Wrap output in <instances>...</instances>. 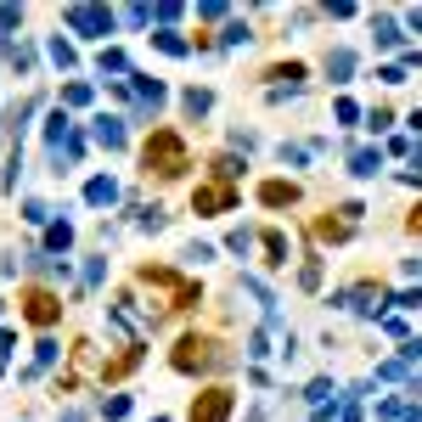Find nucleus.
<instances>
[{
  "label": "nucleus",
  "mask_w": 422,
  "mask_h": 422,
  "mask_svg": "<svg viewBox=\"0 0 422 422\" xmlns=\"http://www.w3.org/2000/svg\"><path fill=\"white\" fill-rule=\"evenodd\" d=\"M141 163H146V175L175 180V175H186V169H192V152H186V141L175 136V130H152L146 152H141Z\"/></svg>",
  "instance_id": "nucleus-1"
},
{
  "label": "nucleus",
  "mask_w": 422,
  "mask_h": 422,
  "mask_svg": "<svg viewBox=\"0 0 422 422\" xmlns=\"http://www.w3.org/2000/svg\"><path fill=\"white\" fill-rule=\"evenodd\" d=\"M141 287H158V293L169 298V310H192V304H203L198 281L180 276V271H163V265H146V271H141Z\"/></svg>",
  "instance_id": "nucleus-2"
},
{
  "label": "nucleus",
  "mask_w": 422,
  "mask_h": 422,
  "mask_svg": "<svg viewBox=\"0 0 422 422\" xmlns=\"http://www.w3.org/2000/svg\"><path fill=\"white\" fill-rule=\"evenodd\" d=\"M63 17H68L73 34H85V40H102V34H113V28H119V17H113L107 6H68Z\"/></svg>",
  "instance_id": "nucleus-3"
},
{
  "label": "nucleus",
  "mask_w": 422,
  "mask_h": 422,
  "mask_svg": "<svg viewBox=\"0 0 422 422\" xmlns=\"http://www.w3.org/2000/svg\"><path fill=\"white\" fill-rule=\"evenodd\" d=\"M327 304H338V310H360V315H383L389 293H383L377 281H360V287H344V293H332Z\"/></svg>",
  "instance_id": "nucleus-4"
},
{
  "label": "nucleus",
  "mask_w": 422,
  "mask_h": 422,
  "mask_svg": "<svg viewBox=\"0 0 422 422\" xmlns=\"http://www.w3.org/2000/svg\"><path fill=\"white\" fill-rule=\"evenodd\" d=\"M214 360H225V355H214V344L198 338V332H186V338L175 344V372H209Z\"/></svg>",
  "instance_id": "nucleus-5"
},
{
  "label": "nucleus",
  "mask_w": 422,
  "mask_h": 422,
  "mask_svg": "<svg viewBox=\"0 0 422 422\" xmlns=\"http://www.w3.org/2000/svg\"><path fill=\"white\" fill-rule=\"evenodd\" d=\"M192 209H198V214L237 209V186H231V180H209V186H198V192H192Z\"/></svg>",
  "instance_id": "nucleus-6"
},
{
  "label": "nucleus",
  "mask_w": 422,
  "mask_h": 422,
  "mask_svg": "<svg viewBox=\"0 0 422 422\" xmlns=\"http://www.w3.org/2000/svg\"><path fill=\"white\" fill-rule=\"evenodd\" d=\"M23 315H28L34 327H51V321L63 315V298H57V293H45V287H28V298H23Z\"/></svg>",
  "instance_id": "nucleus-7"
},
{
  "label": "nucleus",
  "mask_w": 422,
  "mask_h": 422,
  "mask_svg": "<svg viewBox=\"0 0 422 422\" xmlns=\"http://www.w3.org/2000/svg\"><path fill=\"white\" fill-rule=\"evenodd\" d=\"M90 141H96V146H107V152H119V146L130 141V130H124V119H119V113H96V119H90Z\"/></svg>",
  "instance_id": "nucleus-8"
},
{
  "label": "nucleus",
  "mask_w": 422,
  "mask_h": 422,
  "mask_svg": "<svg viewBox=\"0 0 422 422\" xmlns=\"http://www.w3.org/2000/svg\"><path fill=\"white\" fill-rule=\"evenodd\" d=\"M225 417H231V389H203L192 406V422H225Z\"/></svg>",
  "instance_id": "nucleus-9"
},
{
  "label": "nucleus",
  "mask_w": 422,
  "mask_h": 422,
  "mask_svg": "<svg viewBox=\"0 0 422 422\" xmlns=\"http://www.w3.org/2000/svg\"><path fill=\"white\" fill-rule=\"evenodd\" d=\"M259 203H265V209H293V203H298V186H293V180H265V186H259Z\"/></svg>",
  "instance_id": "nucleus-10"
},
{
  "label": "nucleus",
  "mask_w": 422,
  "mask_h": 422,
  "mask_svg": "<svg viewBox=\"0 0 422 422\" xmlns=\"http://www.w3.org/2000/svg\"><path fill=\"white\" fill-rule=\"evenodd\" d=\"M372 34H377V45H383V51H400V45H406V28H400L389 11H377V17H372Z\"/></svg>",
  "instance_id": "nucleus-11"
},
{
  "label": "nucleus",
  "mask_w": 422,
  "mask_h": 422,
  "mask_svg": "<svg viewBox=\"0 0 422 422\" xmlns=\"http://www.w3.org/2000/svg\"><path fill=\"white\" fill-rule=\"evenodd\" d=\"M85 203H90V209H113V203H119V180H113V175H96V180L85 186Z\"/></svg>",
  "instance_id": "nucleus-12"
},
{
  "label": "nucleus",
  "mask_w": 422,
  "mask_h": 422,
  "mask_svg": "<svg viewBox=\"0 0 422 422\" xmlns=\"http://www.w3.org/2000/svg\"><path fill=\"white\" fill-rule=\"evenodd\" d=\"M136 102H141V119H152V113L163 107V85L146 79V73H136Z\"/></svg>",
  "instance_id": "nucleus-13"
},
{
  "label": "nucleus",
  "mask_w": 422,
  "mask_h": 422,
  "mask_svg": "<svg viewBox=\"0 0 422 422\" xmlns=\"http://www.w3.org/2000/svg\"><path fill=\"white\" fill-rule=\"evenodd\" d=\"M377 169H383V152H377V146H355V152H350V175L372 180Z\"/></svg>",
  "instance_id": "nucleus-14"
},
{
  "label": "nucleus",
  "mask_w": 422,
  "mask_h": 422,
  "mask_svg": "<svg viewBox=\"0 0 422 422\" xmlns=\"http://www.w3.org/2000/svg\"><path fill=\"white\" fill-rule=\"evenodd\" d=\"M327 73H332L338 85H350V73H355V51H327Z\"/></svg>",
  "instance_id": "nucleus-15"
},
{
  "label": "nucleus",
  "mask_w": 422,
  "mask_h": 422,
  "mask_svg": "<svg viewBox=\"0 0 422 422\" xmlns=\"http://www.w3.org/2000/svg\"><path fill=\"white\" fill-rule=\"evenodd\" d=\"M180 107H186V119H203V113L214 107V96H209V90H198V85H192V90L180 96Z\"/></svg>",
  "instance_id": "nucleus-16"
},
{
  "label": "nucleus",
  "mask_w": 422,
  "mask_h": 422,
  "mask_svg": "<svg viewBox=\"0 0 422 422\" xmlns=\"http://www.w3.org/2000/svg\"><path fill=\"white\" fill-rule=\"evenodd\" d=\"M152 45H158V51H169V57H186V51H192V45L175 34V28H158V34H152Z\"/></svg>",
  "instance_id": "nucleus-17"
},
{
  "label": "nucleus",
  "mask_w": 422,
  "mask_h": 422,
  "mask_svg": "<svg viewBox=\"0 0 422 422\" xmlns=\"http://www.w3.org/2000/svg\"><path fill=\"white\" fill-rule=\"evenodd\" d=\"M259 242H265V259H271V265H287V237H281V231H265Z\"/></svg>",
  "instance_id": "nucleus-18"
},
{
  "label": "nucleus",
  "mask_w": 422,
  "mask_h": 422,
  "mask_svg": "<svg viewBox=\"0 0 422 422\" xmlns=\"http://www.w3.org/2000/svg\"><path fill=\"white\" fill-rule=\"evenodd\" d=\"M136 225H141V231H163V209H158V203H141Z\"/></svg>",
  "instance_id": "nucleus-19"
},
{
  "label": "nucleus",
  "mask_w": 422,
  "mask_h": 422,
  "mask_svg": "<svg viewBox=\"0 0 422 422\" xmlns=\"http://www.w3.org/2000/svg\"><path fill=\"white\" fill-rule=\"evenodd\" d=\"M254 34H248V23H225V34H220V45L225 51H237V45H248Z\"/></svg>",
  "instance_id": "nucleus-20"
},
{
  "label": "nucleus",
  "mask_w": 422,
  "mask_h": 422,
  "mask_svg": "<svg viewBox=\"0 0 422 422\" xmlns=\"http://www.w3.org/2000/svg\"><path fill=\"white\" fill-rule=\"evenodd\" d=\"M315 237H321V242H344L350 225H344V220H315Z\"/></svg>",
  "instance_id": "nucleus-21"
},
{
  "label": "nucleus",
  "mask_w": 422,
  "mask_h": 422,
  "mask_svg": "<svg viewBox=\"0 0 422 422\" xmlns=\"http://www.w3.org/2000/svg\"><path fill=\"white\" fill-rule=\"evenodd\" d=\"M85 102H90V85H85V79L63 85V107H85Z\"/></svg>",
  "instance_id": "nucleus-22"
},
{
  "label": "nucleus",
  "mask_w": 422,
  "mask_h": 422,
  "mask_svg": "<svg viewBox=\"0 0 422 422\" xmlns=\"http://www.w3.org/2000/svg\"><path fill=\"white\" fill-rule=\"evenodd\" d=\"M96 68H102V79H107V73H130V63H124V51H102Z\"/></svg>",
  "instance_id": "nucleus-23"
},
{
  "label": "nucleus",
  "mask_w": 422,
  "mask_h": 422,
  "mask_svg": "<svg viewBox=\"0 0 422 422\" xmlns=\"http://www.w3.org/2000/svg\"><path fill=\"white\" fill-rule=\"evenodd\" d=\"M254 242H259V237H254V231H248V225H237V231H231V237H225V248H231V254H248V248H254Z\"/></svg>",
  "instance_id": "nucleus-24"
},
{
  "label": "nucleus",
  "mask_w": 422,
  "mask_h": 422,
  "mask_svg": "<svg viewBox=\"0 0 422 422\" xmlns=\"http://www.w3.org/2000/svg\"><path fill=\"white\" fill-rule=\"evenodd\" d=\"M102 417H107V422L130 417V394H113V400H102Z\"/></svg>",
  "instance_id": "nucleus-25"
},
{
  "label": "nucleus",
  "mask_w": 422,
  "mask_h": 422,
  "mask_svg": "<svg viewBox=\"0 0 422 422\" xmlns=\"http://www.w3.org/2000/svg\"><path fill=\"white\" fill-rule=\"evenodd\" d=\"M45 242H51V248L63 254V248H68V242H73V225H68V220H57V225L45 231Z\"/></svg>",
  "instance_id": "nucleus-26"
},
{
  "label": "nucleus",
  "mask_w": 422,
  "mask_h": 422,
  "mask_svg": "<svg viewBox=\"0 0 422 422\" xmlns=\"http://www.w3.org/2000/svg\"><path fill=\"white\" fill-rule=\"evenodd\" d=\"M298 287H310V293L321 287V259H304V265H298Z\"/></svg>",
  "instance_id": "nucleus-27"
},
{
  "label": "nucleus",
  "mask_w": 422,
  "mask_h": 422,
  "mask_svg": "<svg viewBox=\"0 0 422 422\" xmlns=\"http://www.w3.org/2000/svg\"><path fill=\"white\" fill-rule=\"evenodd\" d=\"M51 63H57V68H63V73L73 68V45H68V40H63V34L51 40Z\"/></svg>",
  "instance_id": "nucleus-28"
},
{
  "label": "nucleus",
  "mask_w": 422,
  "mask_h": 422,
  "mask_svg": "<svg viewBox=\"0 0 422 422\" xmlns=\"http://www.w3.org/2000/svg\"><path fill=\"white\" fill-rule=\"evenodd\" d=\"M304 400H310V406H327V400H332V383H327V377H315V383L304 389Z\"/></svg>",
  "instance_id": "nucleus-29"
},
{
  "label": "nucleus",
  "mask_w": 422,
  "mask_h": 422,
  "mask_svg": "<svg viewBox=\"0 0 422 422\" xmlns=\"http://www.w3.org/2000/svg\"><path fill=\"white\" fill-rule=\"evenodd\" d=\"M57 344H51V338H40V344H34V372H40V366H51V360H57Z\"/></svg>",
  "instance_id": "nucleus-30"
},
{
  "label": "nucleus",
  "mask_w": 422,
  "mask_h": 422,
  "mask_svg": "<svg viewBox=\"0 0 422 422\" xmlns=\"http://www.w3.org/2000/svg\"><path fill=\"white\" fill-rule=\"evenodd\" d=\"M23 220H28V225H45V220H51V209H45V203H34V198H28V203H23Z\"/></svg>",
  "instance_id": "nucleus-31"
},
{
  "label": "nucleus",
  "mask_w": 422,
  "mask_h": 422,
  "mask_svg": "<svg viewBox=\"0 0 422 422\" xmlns=\"http://www.w3.org/2000/svg\"><path fill=\"white\" fill-rule=\"evenodd\" d=\"M23 23V6H0V40H6V28H17Z\"/></svg>",
  "instance_id": "nucleus-32"
},
{
  "label": "nucleus",
  "mask_w": 422,
  "mask_h": 422,
  "mask_svg": "<svg viewBox=\"0 0 422 422\" xmlns=\"http://www.w3.org/2000/svg\"><path fill=\"white\" fill-rule=\"evenodd\" d=\"M248 355L265 360V355H271V332H254V338H248Z\"/></svg>",
  "instance_id": "nucleus-33"
},
{
  "label": "nucleus",
  "mask_w": 422,
  "mask_h": 422,
  "mask_svg": "<svg viewBox=\"0 0 422 422\" xmlns=\"http://www.w3.org/2000/svg\"><path fill=\"white\" fill-rule=\"evenodd\" d=\"M366 124H372V130H389V124H394V113H389V107H372V113H366Z\"/></svg>",
  "instance_id": "nucleus-34"
},
{
  "label": "nucleus",
  "mask_w": 422,
  "mask_h": 422,
  "mask_svg": "<svg viewBox=\"0 0 422 422\" xmlns=\"http://www.w3.org/2000/svg\"><path fill=\"white\" fill-rule=\"evenodd\" d=\"M389 304H400V310H417V304H422V293H417V287H406V293H394Z\"/></svg>",
  "instance_id": "nucleus-35"
},
{
  "label": "nucleus",
  "mask_w": 422,
  "mask_h": 422,
  "mask_svg": "<svg viewBox=\"0 0 422 422\" xmlns=\"http://www.w3.org/2000/svg\"><path fill=\"white\" fill-rule=\"evenodd\" d=\"M11 350H17V332H0V372H6V360H11Z\"/></svg>",
  "instance_id": "nucleus-36"
},
{
  "label": "nucleus",
  "mask_w": 422,
  "mask_h": 422,
  "mask_svg": "<svg viewBox=\"0 0 422 422\" xmlns=\"http://www.w3.org/2000/svg\"><path fill=\"white\" fill-rule=\"evenodd\" d=\"M124 23H130V28H141V23H152V11H146V6H130V11H124Z\"/></svg>",
  "instance_id": "nucleus-37"
},
{
  "label": "nucleus",
  "mask_w": 422,
  "mask_h": 422,
  "mask_svg": "<svg viewBox=\"0 0 422 422\" xmlns=\"http://www.w3.org/2000/svg\"><path fill=\"white\" fill-rule=\"evenodd\" d=\"M377 79H383V85H406V68H400V63H394V68H377Z\"/></svg>",
  "instance_id": "nucleus-38"
},
{
  "label": "nucleus",
  "mask_w": 422,
  "mask_h": 422,
  "mask_svg": "<svg viewBox=\"0 0 422 422\" xmlns=\"http://www.w3.org/2000/svg\"><path fill=\"white\" fill-rule=\"evenodd\" d=\"M400 360L411 366V360H422V338H406V350H400Z\"/></svg>",
  "instance_id": "nucleus-39"
},
{
  "label": "nucleus",
  "mask_w": 422,
  "mask_h": 422,
  "mask_svg": "<svg viewBox=\"0 0 422 422\" xmlns=\"http://www.w3.org/2000/svg\"><path fill=\"white\" fill-rule=\"evenodd\" d=\"M406 28H411V34H422V6H411V11H406Z\"/></svg>",
  "instance_id": "nucleus-40"
},
{
  "label": "nucleus",
  "mask_w": 422,
  "mask_h": 422,
  "mask_svg": "<svg viewBox=\"0 0 422 422\" xmlns=\"http://www.w3.org/2000/svg\"><path fill=\"white\" fill-rule=\"evenodd\" d=\"M411 231H417V237H422V209H411Z\"/></svg>",
  "instance_id": "nucleus-41"
},
{
  "label": "nucleus",
  "mask_w": 422,
  "mask_h": 422,
  "mask_svg": "<svg viewBox=\"0 0 422 422\" xmlns=\"http://www.w3.org/2000/svg\"><path fill=\"white\" fill-rule=\"evenodd\" d=\"M152 422H169V417H152Z\"/></svg>",
  "instance_id": "nucleus-42"
}]
</instances>
